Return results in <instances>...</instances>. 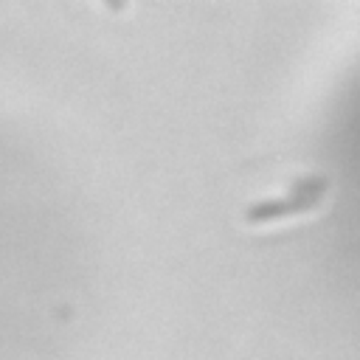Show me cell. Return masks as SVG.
<instances>
[{
    "label": "cell",
    "mask_w": 360,
    "mask_h": 360,
    "mask_svg": "<svg viewBox=\"0 0 360 360\" xmlns=\"http://www.w3.org/2000/svg\"><path fill=\"white\" fill-rule=\"evenodd\" d=\"M318 200L315 197H284V200H262V202H253L248 205L245 211V219L248 222H267V219H278V217H290V214H301V211H309L315 208Z\"/></svg>",
    "instance_id": "1"
},
{
    "label": "cell",
    "mask_w": 360,
    "mask_h": 360,
    "mask_svg": "<svg viewBox=\"0 0 360 360\" xmlns=\"http://www.w3.org/2000/svg\"><path fill=\"white\" fill-rule=\"evenodd\" d=\"M329 188V177H304L298 183H292V197H321Z\"/></svg>",
    "instance_id": "2"
}]
</instances>
